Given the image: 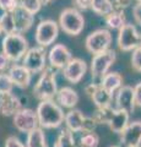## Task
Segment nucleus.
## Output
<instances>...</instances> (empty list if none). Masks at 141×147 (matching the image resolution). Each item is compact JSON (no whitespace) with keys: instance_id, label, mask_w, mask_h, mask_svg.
I'll list each match as a JSON object with an SVG mask.
<instances>
[{"instance_id":"1","label":"nucleus","mask_w":141,"mask_h":147,"mask_svg":"<svg viewBox=\"0 0 141 147\" xmlns=\"http://www.w3.org/2000/svg\"><path fill=\"white\" fill-rule=\"evenodd\" d=\"M39 121V127L42 129H57L64 123L65 113L63 108L54 99L42 100L36 109Z\"/></svg>"},{"instance_id":"2","label":"nucleus","mask_w":141,"mask_h":147,"mask_svg":"<svg viewBox=\"0 0 141 147\" xmlns=\"http://www.w3.org/2000/svg\"><path fill=\"white\" fill-rule=\"evenodd\" d=\"M57 69L47 66L40 72L37 82L33 87V94L39 102L54 99L58 92L57 87Z\"/></svg>"},{"instance_id":"3","label":"nucleus","mask_w":141,"mask_h":147,"mask_svg":"<svg viewBox=\"0 0 141 147\" xmlns=\"http://www.w3.org/2000/svg\"><path fill=\"white\" fill-rule=\"evenodd\" d=\"M3 53L10 59L11 63H19L24 59L27 50H28V40L25 38V36L20 33L5 34L1 43Z\"/></svg>"},{"instance_id":"4","label":"nucleus","mask_w":141,"mask_h":147,"mask_svg":"<svg viewBox=\"0 0 141 147\" xmlns=\"http://www.w3.org/2000/svg\"><path fill=\"white\" fill-rule=\"evenodd\" d=\"M59 27L69 36H79L85 27L84 15L75 7H66L59 16Z\"/></svg>"},{"instance_id":"5","label":"nucleus","mask_w":141,"mask_h":147,"mask_svg":"<svg viewBox=\"0 0 141 147\" xmlns=\"http://www.w3.org/2000/svg\"><path fill=\"white\" fill-rule=\"evenodd\" d=\"M117 60V53L113 49H108L103 53L93 55L91 60V74L92 79L99 80L103 79L104 75L109 72V69Z\"/></svg>"},{"instance_id":"6","label":"nucleus","mask_w":141,"mask_h":147,"mask_svg":"<svg viewBox=\"0 0 141 147\" xmlns=\"http://www.w3.org/2000/svg\"><path fill=\"white\" fill-rule=\"evenodd\" d=\"M111 44H112L111 31L106 28H99L91 32L86 37V40H85V47L87 49V52L93 55L108 50Z\"/></svg>"},{"instance_id":"7","label":"nucleus","mask_w":141,"mask_h":147,"mask_svg":"<svg viewBox=\"0 0 141 147\" xmlns=\"http://www.w3.org/2000/svg\"><path fill=\"white\" fill-rule=\"evenodd\" d=\"M48 53L39 45H36L27 50L26 55L22 59V65L31 74H40L48 66Z\"/></svg>"},{"instance_id":"8","label":"nucleus","mask_w":141,"mask_h":147,"mask_svg":"<svg viewBox=\"0 0 141 147\" xmlns=\"http://www.w3.org/2000/svg\"><path fill=\"white\" fill-rule=\"evenodd\" d=\"M117 43L121 52H134L141 47V34L133 24H125L119 30Z\"/></svg>"},{"instance_id":"9","label":"nucleus","mask_w":141,"mask_h":147,"mask_svg":"<svg viewBox=\"0 0 141 147\" xmlns=\"http://www.w3.org/2000/svg\"><path fill=\"white\" fill-rule=\"evenodd\" d=\"M59 34V24L54 20H43L36 27L34 40L39 47H49Z\"/></svg>"},{"instance_id":"10","label":"nucleus","mask_w":141,"mask_h":147,"mask_svg":"<svg viewBox=\"0 0 141 147\" xmlns=\"http://www.w3.org/2000/svg\"><path fill=\"white\" fill-rule=\"evenodd\" d=\"M12 123L13 126L24 134H30L31 131L39 127L37 113H36V110L30 108H21L12 117Z\"/></svg>"},{"instance_id":"11","label":"nucleus","mask_w":141,"mask_h":147,"mask_svg":"<svg viewBox=\"0 0 141 147\" xmlns=\"http://www.w3.org/2000/svg\"><path fill=\"white\" fill-rule=\"evenodd\" d=\"M71 59H72V55L69 48L61 43L54 44L51 48V50L48 52L49 66L57 69V70H63Z\"/></svg>"},{"instance_id":"12","label":"nucleus","mask_w":141,"mask_h":147,"mask_svg":"<svg viewBox=\"0 0 141 147\" xmlns=\"http://www.w3.org/2000/svg\"><path fill=\"white\" fill-rule=\"evenodd\" d=\"M115 109L123 110L126 113H133L136 107L135 104V93H134V87L123 85L119 90L115 92Z\"/></svg>"},{"instance_id":"13","label":"nucleus","mask_w":141,"mask_h":147,"mask_svg":"<svg viewBox=\"0 0 141 147\" xmlns=\"http://www.w3.org/2000/svg\"><path fill=\"white\" fill-rule=\"evenodd\" d=\"M87 72V64L80 58H72L63 69V76L70 84H79Z\"/></svg>"},{"instance_id":"14","label":"nucleus","mask_w":141,"mask_h":147,"mask_svg":"<svg viewBox=\"0 0 141 147\" xmlns=\"http://www.w3.org/2000/svg\"><path fill=\"white\" fill-rule=\"evenodd\" d=\"M120 142L124 147L141 146V120L128 124L120 134Z\"/></svg>"},{"instance_id":"15","label":"nucleus","mask_w":141,"mask_h":147,"mask_svg":"<svg viewBox=\"0 0 141 147\" xmlns=\"http://www.w3.org/2000/svg\"><path fill=\"white\" fill-rule=\"evenodd\" d=\"M7 74L10 76L13 86L19 87V88H27L31 84V79H32V74L30 70L22 65V64H12L10 69L7 70Z\"/></svg>"},{"instance_id":"16","label":"nucleus","mask_w":141,"mask_h":147,"mask_svg":"<svg viewBox=\"0 0 141 147\" xmlns=\"http://www.w3.org/2000/svg\"><path fill=\"white\" fill-rule=\"evenodd\" d=\"M21 109V100L12 92L0 94V114L3 117H13Z\"/></svg>"},{"instance_id":"17","label":"nucleus","mask_w":141,"mask_h":147,"mask_svg":"<svg viewBox=\"0 0 141 147\" xmlns=\"http://www.w3.org/2000/svg\"><path fill=\"white\" fill-rule=\"evenodd\" d=\"M79 93L69 86L59 88L55 96V102L60 105L61 108L74 109L75 105L79 103Z\"/></svg>"},{"instance_id":"18","label":"nucleus","mask_w":141,"mask_h":147,"mask_svg":"<svg viewBox=\"0 0 141 147\" xmlns=\"http://www.w3.org/2000/svg\"><path fill=\"white\" fill-rule=\"evenodd\" d=\"M13 15V21H15V27H16V33H25L32 27L34 22V15L30 13L22 7H17L16 10L11 11Z\"/></svg>"},{"instance_id":"19","label":"nucleus","mask_w":141,"mask_h":147,"mask_svg":"<svg viewBox=\"0 0 141 147\" xmlns=\"http://www.w3.org/2000/svg\"><path fill=\"white\" fill-rule=\"evenodd\" d=\"M86 115H84V113L79 109H70L67 113H65V127L75 134V132H82L84 129V123H85Z\"/></svg>"},{"instance_id":"20","label":"nucleus","mask_w":141,"mask_h":147,"mask_svg":"<svg viewBox=\"0 0 141 147\" xmlns=\"http://www.w3.org/2000/svg\"><path fill=\"white\" fill-rule=\"evenodd\" d=\"M128 124H129V113L123 112V110H118L114 108L107 125L113 132L120 135L124 131V129L128 126Z\"/></svg>"},{"instance_id":"21","label":"nucleus","mask_w":141,"mask_h":147,"mask_svg":"<svg viewBox=\"0 0 141 147\" xmlns=\"http://www.w3.org/2000/svg\"><path fill=\"white\" fill-rule=\"evenodd\" d=\"M104 90H107L108 92H111L112 94H114L115 92L123 86V76L119 72H108L107 75L103 76V79L99 81Z\"/></svg>"},{"instance_id":"22","label":"nucleus","mask_w":141,"mask_h":147,"mask_svg":"<svg viewBox=\"0 0 141 147\" xmlns=\"http://www.w3.org/2000/svg\"><path fill=\"white\" fill-rule=\"evenodd\" d=\"M114 94H112L111 92H108L107 90H104L103 87L99 85L96 92L92 94L91 99L93 100V103L96 104V108H106V107H112L113 103V97Z\"/></svg>"},{"instance_id":"23","label":"nucleus","mask_w":141,"mask_h":147,"mask_svg":"<svg viewBox=\"0 0 141 147\" xmlns=\"http://www.w3.org/2000/svg\"><path fill=\"white\" fill-rule=\"evenodd\" d=\"M26 147H48L47 137L42 127H37L36 130L27 134Z\"/></svg>"},{"instance_id":"24","label":"nucleus","mask_w":141,"mask_h":147,"mask_svg":"<svg viewBox=\"0 0 141 147\" xmlns=\"http://www.w3.org/2000/svg\"><path fill=\"white\" fill-rule=\"evenodd\" d=\"M104 20H106L107 27L111 30L119 31L121 27L126 24V17H125L124 11H115L114 10L113 12H111L109 15L104 17Z\"/></svg>"},{"instance_id":"25","label":"nucleus","mask_w":141,"mask_h":147,"mask_svg":"<svg viewBox=\"0 0 141 147\" xmlns=\"http://www.w3.org/2000/svg\"><path fill=\"white\" fill-rule=\"evenodd\" d=\"M53 147H77L74 134L66 127L61 129L59 135L57 136V140L54 142Z\"/></svg>"},{"instance_id":"26","label":"nucleus","mask_w":141,"mask_h":147,"mask_svg":"<svg viewBox=\"0 0 141 147\" xmlns=\"http://www.w3.org/2000/svg\"><path fill=\"white\" fill-rule=\"evenodd\" d=\"M91 10L99 16L106 17L107 15L114 11V9H113L112 0H92L91 1Z\"/></svg>"},{"instance_id":"27","label":"nucleus","mask_w":141,"mask_h":147,"mask_svg":"<svg viewBox=\"0 0 141 147\" xmlns=\"http://www.w3.org/2000/svg\"><path fill=\"white\" fill-rule=\"evenodd\" d=\"M0 25H1L3 32L5 34L16 33V27H15V21H13L12 12H4L0 16Z\"/></svg>"},{"instance_id":"28","label":"nucleus","mask_w":141,"mask_h":147,"mask_svg":"<svg viewBox=\"0 0 141 147\" xmlns=\"http://www.w3.org/2000/svg\"><path fill=\"white\" fill-rule=\"evenodd\" d=\"M80 147H98L99 136L96 132H86L79 140Z\"/></svg>"},{"instance_id":"29","label":"nucleus","mask_w":141,"mask_h":147,"mask_svg":"<svg viewBox=\"0 0 141 147\" xmlns=\"http://www.w3.org/2000/svg\"><path fill=\"white\" fill-rule=\"evenodd\" d=\"M42 6H43L42 0H21L20 3V7L25 9L26 11H28L32 15H36L37 12H39Z\"/></svg>"},{"instance_id":"30","label":"nucleus","mask_w":141,"mask_h":147,"mask_svg":"<svg viewBox=\"0 0 141 147\" xmlns=\"http://www.w3.org/2000/svg\"><path fill=\"white\" fill-rule=\"evenodd\" d=\"M13 84L9 76V74L0 72V94L1 93H10L12 92Z\"/></svg>"},{"instance_id":"31","label":"nucleus","mask_w":141,"mask_h":147,"mask_svg":"<svg viewBox=\"0 0 141 147\" xmlns=\"http://www.w3.org/2000/svg\"><path fill=\"white\" fill-rule=\"evenodd\" d=\"M21 0H0V9L4 12H11L20 7Z\"/></svg>"},{"instance_id":"32","label":"nucleus","mask_w":141,"mask_h":147,"mask_svg":"<svg viewBox=\"0 0 141 147\" xmlns=\"http://www.w3.org/2000/svg\"><path fill=\"white\" fill-rule=\"evenodd\" d=\"M131 66L134 70L141 72V47L135 49L131 55Z\"/></svg>"},{"instance_id":"33","label":"nucleus","mask_w":141,"mask_h":147,"mask_svg":"<svg viewBox=\"0 0 141 147\" xmlns=\"http://www.w3.org/2000/svg\"><path fill=\"white\" fill-rule=\"evenodd\" d=\"M97 121L94 120L92 117H86L85 119V123H84V129H82V132L86 134V132H94L97 127Z\"/></svg>"},{"instance_id":"34","label":"nucleus","mask_w":141,"mask_h":147,"mask_svg":"<svg viewBox=\"0 0 141 147\" xmlns=\"http://www.w3.org/2000/svg\"><path fill=\"white\" fill-rule=\"evenodd\" d=\"M112 4L115 11H124L133 4V0H112Z\"/></svg>"},{"instance_id":"35","label":"nucleus","mask_w":141,"mask_h":147,"mask_svg":"<svg viewBox=\"0 0 141 147\" xmlns=\"http://www.w3.org/2000/svg\"><path fill=\"white\" fill-rule=\"evenodd\" d=\"M91 1L92 0H71L72 5L79 11H85L91 9Z\"/></svg>"},{"instance_id":"36","label":"nucleus","mask_w":141,"mask_h":147,"mask_svg":"<svg viewBox=\"0 0 141 147\" xmlns=\"http://www.w3.org/2000/svg\"><path fill=\"white\" fill-rule=\"evenodd\" d=\"M4 147H26V144H24V142L16 136H9L5 141Z\"/></svg>"},{"instance_id":"37","label":"nucleus","mask_w":141,"mask_h":147,"mask_svg":"<svg viewBox=\"0 0 141 147\" xmlns=\"http://www.w3.org/2000/svg\"><path fill=\"white\" fill-rule=\"evenodd\" d=\"M10 66H11V60L1 52L0 53V72H4L5 70H9Z\"/></svg>"},{"instance_id":"38","label":"nucleus","mask_w":141,"mask_h":147,"mask_svg":"<svg viewBox=\"0 0 141 147\" xmlns=\"http://www.w3.org/2000/svg\"><path fill=\"white\" fill-rule=\"evenodd\" d=\"M133 16H134V18H135L136 24L141 26V1H139V3L133 7Z\"/></svg>"},{"instance_id":"39","label":"nucleus","mask_w":141,"mask_h":147,"mask_svg":"<svg viewBox=\"0 0 141 147\" xmlns=\"http://www.w3.org/2000/svg\"><path fill=\"white\" fill-rule=\"evenodd\" d=\"M134 93H135V104L138 107H141V82L134 87Z\"/></svg>"},{"instance_id":"40","label":"nucleus","mask_w":141,"mask_h":147,"mask_svg":"<svg viewBox=\"0 0 141 147\" xmlns=\"http://www.w3.org/2000/svg\"><path fill=\"white\" fill-rule=\"evenodd\" d=\"M98 86H99V84H90V85H87L85 87V93L91 98V97H92V94L98 88Z\"/></svg>"},{"instance_id":"41","label":"nucleus","mask_w":141,"mask_h":147,"mask_svg":"<svg viewBox=\"0 0 141 147\" xmlns=\"http://www.w3.org/2000/svg\"><path fill=\"white\" fill-rule=\"evenodd\" d=\"M51 1H53V0H42V3H43V5H47V4H49Z\"/></svg>"},{"instance_id":"42","label":"nucleus","mask_w":141,"mask_h":147,"mask_svg":"<svg viewBox=\"0 0 141 147\" xmlns=\"http://www.w3.org/2000/svg\"><path fill=\"white\" fill-rule=\"evenodd\" d=\"M1 33H4V32H3V28H1V25H0V34Z\"/></svg>"},{"instance_id":"43","label":"nucleus","mask_w":141,"mask_h":147,"mask_svg":"<svg viewBox=\"0 0 141 147\" xmlns=\"http://www.w3.org/2000/svg\"><path fill=\"white\" fill-rule=\"evenodd\" d=\"M109 147H120V146H117V145H113V146H109Z\"/></svg>"},{"instance_id":"44","label":"nucleus","mask_w":141,"mask_h":147,"mask_svg":"<svg viewBox=\"0 0 141 147\" xmlns=\"http://www.w3.org/2000/svg\"><path fill=\"white\" fill-rule=\"evenodd\" d=\"M135 147H141V146H135Z\"/></svg>"},{"instance_id":"45","label":"nucleus","mask_w":141,"mask_h":147,"mask_svg":"<svg viewBox=\"0 0 141 147\" xmlns=\"http://www.w3.org/2000/svg\"><path fill=\"white\" fill-rule=\"evenodd\" d=\"M139 1H141V0H138V3H139Z\"/></svg>"}]
</instances>
